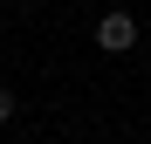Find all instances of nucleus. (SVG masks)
<instances>
[{"mask_svg": "<svg viewBox=\"0 0 151 144\" xmlns=\"http://www.w3.org/2000/svg\"><path fill=\"white\" fill-rule=\"evenodd\" d=\"M96 48H103V55H131V48H137V21L131 14H103V21H96Z\"/></svg>", "mask_w": 151, "mask_h": 144, "instance_id": "nucleus-1", "label": "nucleus"}, {"mask_svg": "<svg viewBox=\"0 0 151 144\" xmlns=\"http://www.w3.org/2000/svg\"><path fill=\"white\" fill-rule=\"evenodd\" d=\"M14 110H21V103H14V89H0V124H14Z\"/></svg>", "mask_w": 151, "mask_h": 144, "instance_id": "nucleus-2", "label": "nucleus"}]
</instances>
